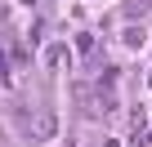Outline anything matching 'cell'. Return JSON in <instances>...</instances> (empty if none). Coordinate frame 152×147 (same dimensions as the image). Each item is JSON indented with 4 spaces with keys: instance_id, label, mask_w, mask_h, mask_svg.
<instances>
[{
    "instance_id": "cell-1",
    "label": "cell",
    "mask_w": 152,
    "mask_h": 147,
    "mask_svg": "<svg viewBox=\"0 0 152 147\" xmlns=\"http://www.w3.org/2000/svg\"><path fill=\"white\" fill-rule=\"evenodd\" d=\"M23 134H27L31 143H49V138H58V112H45V107L27 112V120H23Z\"/></svg>"
},
{
    "instance_id": "cell-2",
    "label": "cell",
    "mask_w": 152,
    "mask_h": 147,
    "mask_svg": "<svg viewBox=\"0 0 152 147\" xmlns=\"http://www.w3.org/2000/svg\"><path fill=\"white\" fill-rule=\"evenodd\" d=\"M121 45L125 49H143V27H125L121 31Z\"/></svg>"
},
{
    "instance_id": "cell-3",
    "label": "cell",
    "mask_w": 152,
    "mask_h": 147,
    "mask_svg": "<svg viewBox=\"0 0 152 147\" xmlns=\"http://www.w3.org/2000/svg\"><path fill=\"white\" fill-rule=\"evenodd\" d=\"M143 9H148V0H125V18H139Z\"/></svg>"
},
{
    "instance_id": "cell-4",
    "label": "cell",
    "mask_w": 152,
    "mask_h": 147,
    "mask_svg": "<svg viewBox=\"0 0 152 147\" xmlns=\"http://www.w3.org/2000/svg\"><path fill=\"white\" fill-rule=\"evenodd\" d=\"M63 58H67V54H63V49H58V45H54V49H49V54H45V62H49V67H63Z\"/></svg>"
}]
</instances>
